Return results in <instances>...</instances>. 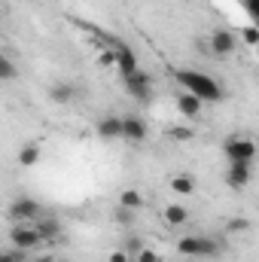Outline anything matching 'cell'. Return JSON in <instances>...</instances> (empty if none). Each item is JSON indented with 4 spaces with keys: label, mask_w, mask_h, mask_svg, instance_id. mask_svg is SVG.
I'll use <instances>...</instances> for the list:
<instances>
[{
    "label": "cell",
    "mask_w": 259,
    "mask_h": 262,
    "mask_svg": "<svg viewBox=\"0 0 259 262\" xmlns=\"http://www.w3.org/2000/svg\"><path fill=\"white\" fill-rule=\"evenodd\" d=\"M95 131H98L104 140H116V137H122V119H119V116H104Z\"/></svg>",
    "instance_id": "cell-11"
},
{
    "label": "cell",
    "mask_w": 259,
    "mask_h": 262,
    "mask_svg": "<svg viewBox=\"0 0 259 262\" xmlns=\"http://www.w3.org/2000/svg\"><path fill=\"white\" fill-rule=\"evenodd\" d=\"M73 95H76V89H73L70 82H55V85L49 89V98H52L55 104H70Z\"/></svg>",
    "instance_id": "cell-13"
},
{
    "label": "cell",
    "mask_w": 259,
    "mask_h": 262,
    "mask_svg": "<svg viewBox=\"0 0 259 262\" xmlns=\"http://www.w3.org/2000/svg\"><path fill=\"white\" fill-rule=\"evenodd\" d=\"M40 162V143H28V146H21V152H18V165L21 168H34Z\"/></svg>",
    "instance_id": "cell-15"
},
{
    "label": "cell",
    "mask_w": 259,
    "mask_h": 262,
    "mask_svg": "<svg viewBox=\"0 0 259 262\" xmlns=\"http://www.w3.org/2000/svg\"><path fill=\"white\" fill-rule=\"evenodd\" d=\"M226 183H229L232 189H244V186L250 183V165H244V162H229Z\"/></svg>",
    "instance_id": "cell-8"
},
{
    "label": "cell",
    "mask_w": 259,
    "mask_h": 262,
    "mask_svg": "<svg viewBox=\"0 0 259 262\" xmlns=\"http://www.w3.org/2000/svg\"><path fill=\"white\" fill-rule=\"evenodd\" d=\"M140 247H143V244H140V238H131V241H128V250H125V253H128V256H134Z\"/></svg>",
    "instance_id": "cell-26"
},
{
    "label": "cell",
    "mask_w": 259,
    "mask_h": 262,
    "mask_svg": "<svg viewBox=\"0 0 259 262\" xmlns=\"http://www.w3.org/2000/svg\"><path fill=\"white\" fill-rule=\"evenodd\" d=\"M40 216V201L34 198H15L9 204V220L12 223H28V220H37Z\"/></svg>",
    "instance_id": "cell-6"
},
{
    "label": "cell",
    "mask_w": 259,
    "mask_h": 262,
    "mask_svg": "<svg viewBox=\"0 0 259 262\" xmlns=\"http://www.w3.org/2000/svg\"><path fill=\"white\" fill-rule=\"evenodd\" d=\"M113 220H116V223H125V226H131V223H134V210H128V207H116Z\"/></svg>",
    "instance_id": "cell-21"
},
{
    "label": "cell",
    "mask_w": 259,
    "mask_h": 262,
    "mask_svg": "<svg viewBox=\"0 0 259 262\" xmlns=\"http://www.w3.org/2000/svg\"><path fill=\"white\" fill-rule=\"evenodd\" d=\"M131 259H134V262H162V256H159L156 250H149V247H140Z\"/></svg>",
    "instance_id": "cell-18"
},
{
    "label": "cell",
    "mask_w": 259,
    "mask_h": 262,
    "mask_svg": "<svg viewBox=\"0 0 259 262\" xmlns=\"http://www.w3.org/2000/svg\"><path fill=\"white\" fill-rule=\"evenodd\" d=\"M119 207H128V210H134V213H137V210L143 207V195H140L137 189H125V192L119 195Z\"/></svg>",
    "instance_id": "cell-16"
},
{
    "label": "cell",
    "mask_w": 259,
    "mask_h": 262,
    "mask_svg": "<svg viewBox=\"0 0 259 262\" xmlns=\"http://www.w3.org/2000/svg\"><path fill=\"white\" fill-rule=\"evenodd\" d=\"M125 89H128V95L131 98H137L140 104L143 101H149V95H153V79H149V73L146 70H134V73H128L125 76Z\"/></svg>",
    "instance_id": "cell-3"
},
{
    "label": "cell",
    "mask_w": 259,
    "mask_h": 262,
    "mask_svg": "<svg viewBox=\"0 0 259 262\" xmlns=\"http://www.w3.org/2000/svg\"><path fill=\"white\" fill-rule=\"evenodd\" d=\"M9 241H12V247L15 250H37L43 241H40V235L34 232V226H21V223H15V229H9Z\"/></svg>",
    "instance_id": "cell-4"
},
{
    "label": "cell",
    "mask_w": 259,
    "mask_h": 262,
    "mask_svg": "<svg viewBox=\"0 0 259 262\" xmlns=\"http://www.w3.org/2000/svg\"><path fill=\"white\" fill-rule=\"evenodd\" d=\"M0 262H25V250H0Z\"/></svg>",
    "instance_id": "cell-20"
},
{
    "label": "cell",
    "mask_w": 259,
    "mask_h": 262,
    "mask_svg": "<svg viewBox=\"0 0 259 262\" xmlns=\"http://www.w3.org/2000/svg\"><path fill=\"white\" fill-rule=\"evenodd\" d=\"M210 52L213 55H220V58H226V55H232L235 52V34L232 31H213L210 34Z\"/></svg>",
    "instance_id": "cell-7"
},
{
    "label": "cell",
    "mask_w": 259,
    "mask_h": 262,
    "mask_svg": "<svg viewBox=\"0 0 259 262\" xmlns=\"http://www.w3.org/2000/svg\"><path fill=\"white\" fill-rule=\"evenodd\" d=\"M241 37L250 43V46H256V40H259V31H256V25H247L244 31H241Z\"/></svg>",
    "instance_id": "cell-23"
},
{
    "label": "cell",
    "mask_w": 259,
    "mask_h": 262,
    "mask_svg": "<svg viewBox=\"0 0 259 262\" xmlns=\"http://www.w3.org/2000/svg\"><path fill=\"white\" fill-rule=\"evenodd\" d=\"M40 262H64V259H40Z\"/></svg>",
    "instance_id": "cell-29"
},
{
    "label": "cell",
    "mask_w": 259,
    "mask_h": 262,
    "mask_svg": "<svg viewBox=\"0 0 259 262\" xmlns=\"http://www.w3.org/2000/svg\"><path fill=\"white\" fill-rule=\"evenodd\" d=\"M177 110H180L183 116H198V113H201V101H198L195 95H189V92H183V95L177 98Z\"/></svg>",
    "instance_id": "cell-14"
},
{
    "label": "cell",
    "mask_w": 259,
    "mask_h": 262,
    "mask_svg": "<svg viewBox=\"0 0 259 262\" xmlns=\"http://www.w3.org/2000/svg\"><path fill=\"white\" fill-rule=\"evenodd\" d=\"M177 79L183 82V89H186L189 95H195L201 104H204V101H210V104L223 101V89H220V82H217L213 76L201 73V70H177Z\"/></svg>",
    "instance_id": "cell-1"
},
{
    "label": "cell",
    "mask_w": 259,
    "mask_h": 262,
    "mask_svg": "<svg viewBox=\"0 0 259 262\" xmlns=\"http://www.w3.org/2000/svg\"><path fill=\"white\" fill-rule=\"evenodd\" d=\"M241 3L247 6V12H250V15H256V12H259V0H241Z\"/></svg>",
    "instance_id": "cell-28"
},
{
    "label": "cell",
    "mask_w": 259,
    "mask_h": 262,
    "mask_svg": "<svg viewBox=\"0 0 259 262\" xmlns=\"http://www.w3.org/2000/svg\"><path fill=\"white\" fill-rule=\"evenodd\" d=\"M171 189H174V192H180V195H192V189H195L192 174H177V177L171 180Z\"/></svg>",
    "instance_id": "cell-17"
},
{
    "label": "cell",
    "mask_w": 259,
    "mask_h": 262,
    "mask_svg": "<svg viewBox=\"0 0 259 262\" xmlns=\"http://www.w3.org/2000/svg\"><path fill=\"white\" fill-rule=\"evenodd\" d=\"M162 216H165V223H168V226H186L189 210H186V204H168Z\"/></svg>",
    "instance_id": "cell-12"
},
{
    "label": "cell",
    "mask_w": 259,
    "mask_h": 262,
    "mask_svg": "<svg viewBox=\"0 0 259 262\" xmlns=\"http://www.w3.org/2000/svg\"><path fill=\"white\" fill-rule=\"evenodd\" d=\"M110 262H131V256L125 250H119V253H110Z\"/></svg>",
    "instance_id": "cell-27"
},
{
    "label": "cell",
    "mask_w": 259,
    "mask_h": 262,
    "mask_svg": "<svg viewBox=\"0 0 259 262\" xmlns=\"http://www.w3.org/2000/svg\"><path fill=\"white\" fill-rule=\"evenodd\" d=\"M247 226H250L247 220H229V223H226V232H232V235H235V232H247Z\"/></svg>",
    "instance_id": "cell-22"
},
{
    "label": "cell",
    "mask_w": 259,
    "mask_h": 262,
    "mask_svg": "<svg viewBox=\"0 0 259 262\" xmlns=\"http://www.w3.org/2000/svg\"><path fill=\"white\" fill-rule=\"evenodd\" d=\"M171 137H174V140H192V131L183 128V125H177V128H171Z\"/></svg>",
    "instance_id": "cell-25"
},
{
    "label": "cell",
    "mask_w": 259,
    "mask_h": 262,
    "mask_svg": "<svg viewBox=\"0 0 259 262\" xmlns=\"http://www.w3.org/2000/svg\"><path fill=\"white\" fill-rule=\"evenodd\" d=\"M177 250L186 253V256H217V241L210 238H180L177 241Z\"/></svg>",
    "instance_id": "cell-5"
},
{
    "label": "cell",
    "mask_w": 259,
    "mask_h": 262,
    "mask_svg": "<svg viewBox=\"0 0 259 262\" xmlns=\"http://www.w3.org/2000/svg\"><path fill=\"white\" fill-rule=\"evenodd\" d=\"M223 149H226L229 162H244V165H250L253 156H256V143L250 137H229Z\"/></svg>",
    "instance_id": "cell-2"
},
{
    "label": "cell",
    "mask_w": 259,
    "mask_h": 262,
    "mask_svg": "<svg viewBox=\"0 0 259 262\" xmlns=\"http://www.w3.org/2000/svg\"><path fill=\"white\" fill-rule=\"evenodd\" d=\"M122 137L131 140V143H140V140L146 137V122H143L140 116H125V119H122Z\"/></svg>",
    "instance_id": "cell-9"
},
{
    "label": "cell",
    "mask_w": 259,
    "mask_h": 262,
    "mask_svg": "<svg viewBox=\"0 0 259 262\" xmlns=\"http://www.w3.org/2000/svg\"><path fill=\"white\" fill-rule=\"evenodd\" d=\"M101 64L104 67H116V49H104V52H101Z\"/></svg>",
    "instance_id": "cell-24"
},
{
    "label": "cell",
    "mask_w": 259,
    "mask_h": 262,
    "mask_svg": "<svg viewBox=\"0 0 259 262\" xmlns=\"http://www.w3.org/2000/svg\"><path fill=\"white\" fill-rule=\"evenodd\" d=\"M15 73H18L15 64H12L9 58H3V55H0V79H15Z\"/></svg>",
    "instance_id": "cell-19"
},
{
    "label": "cell",
    "mask_w": 259,
    "mask_h": 262,
    "mask_svg": "<svg viewBox=\"0 0 259 262\" xmlns=\"http://www.w3.org/2000/svg\"><path fill=\"white\" fill-rule=\"evenodd\" d=\"M34 232L40 235V241H52V238H58V235H61V223H58L55 216H37Z\"/></svg>",
    "instance_id": "cell-10"
}]
</instances>
